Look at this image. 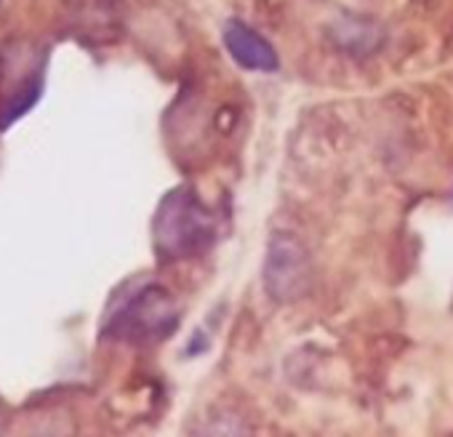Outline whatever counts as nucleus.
<instances>
[{
	"instance_id": "nucleus-2",
	"label": "nucleus",
	"mask_w": 453,
	"mask_h": 437,
	"mask_svg": "<svg viewBox=\"0 0 453 437\" xmlns=\"http://www.w3.org/2000/svg\"><path fill=\"white\" fill-rule=\"evenodd\" d=\"M179 323L176 302L173 296L150 283L136 291H131L118 307L107 312L104 320V336L128 341V344H147L165 339Z\"/></svg>"
},
{
	"instance_id": "nucleus-4",
	"label": "nucleus",
	"mask_w": 453,
	"mask_h": 437,
	"mask_svg": "<svg viewBox=\"0 0 453 437\" xmlns=\"http://www.w3.org/2000/svg\"><path fill=\"white\" fill-rule=\"evenodd\" d=\"M224 46L230 51V57L251 73H275L280 67V59L275 54V49L259 35L254 33L249 25L233 19L224 25Z\"/></svg>"
},
{
	"instance_id": "nucleus-3",
	"label": "nucleus",
	"mask_w": 453,
	"mask_h": 437,
	"mask_svg": "<svg viewBox=\"0 0 453 437\" xmlns=\"http://www.w3.org/2000/svg\"><path fill=\"white\" fill-rule=\"evenodd\" d=\"M307 283H310V264L304 249L288 235L273 238L265 262V286L270 296L278 302H291L304 294Z\"/></svg>"
},
{
	"instance_id": "nucleus-1",
	"label": "nucleus",
	"mask_w": 453,
	"mask_h": 437,
	"mask_svg": "<svg viewBox=\"0 0 453 437\" xmlns=\"http://www.w3.org/2000/svg\"><path fill=\"white\" fill-rule=\"evenodd\" d=\"M219 218L189 187L171 189L155 211L152 241L163 262L203 257L216 246Z\"/></svg>"
}]
</instances>
